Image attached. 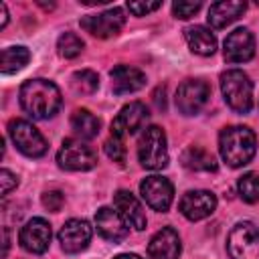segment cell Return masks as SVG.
I'll use <instances>...</instances> for the list:
<instances>
[{
	"label": "cell",
	"instance_id": "cell-26",
	"mask_svg": "<svg viewBox=\"0 0 259 259\" xmlns=\"http://www.w3.org/2000/svg\"><path fill=\"white\" fill-rule=\"evenodd\" d=\"M237 190L245 202H259V174L257 172H247L239 178Z\"/></svg>",
	"mask_w": 259,
	"mask_h": 259
},
{
	"label": "cell",
	"instance_id": "cell-24",
	"mask_svg": "<svg viewBox=\"0 0 259 259\" xmlns=\"http://www.w3.org/2000/svg\"><path fill=\"white\" fill-rule=\"evenodd\" d=\"M30 61V51L26 47H8L0 55V71L4 75L20 71Z\"/></svg>",
	"mask_w": 259,
	"mask_h": 259
},
{
	"label": "cell",
	"instance_id": "cell-22",
	"mask_svg": "<svg viewBox=\"0 0 259 259\" xmlns=\"http://www.w3.org/2000/svg\"><path fill=\"white\" fill-rule=\"evenodd\" d=\"M184 38L192 53L208 57L217 51V38L206 26H190L184 30Z\"/></svg>",
	"mask_w": 259,
	"mask_h": 259
},
{
	"label": "cell",
	"instance_id": "cell-16",
	"mask_svg": "<svg viewBox=\"0 0 259 259\" xmlns=\"http://www.w3.org/2000/svg\"><path fill=\"white\" fill-rule=\"evenodd\" d=\"M95 227L103 239L113 241V243L123 241L130 235V225L123 221V217L117 210L109 206H101L95 212Z\"/></svg>",
	"mask_w": 259,
	"mask_h": 259
},
{
	"label": "cell",
	"instance_id": "cell-1",
	"mask_svg": "<svg viewBox=\"0 0 259 259\" xmlns=\"http://www.w3.org/2000/svg\"><path fill=\"white\" fill-rule=\"evenodd\" d=\"M18 99H20V107L34 119L53 117L61 109V103H63L59 87L47 79L24 81L18 91Z\"/></svg>",
	"mask_w": 259,
	"mask_h": 259
},
{
	"label": "cell",
	"instance_id": "cell-8",
	"mask_svg": "<svg viewBox=\"0 0 259 259\" xmlns=\"http://www.w3.org/2000/svg\"><path fill=\"white\" fill-rule=\"evenodd\" d=\"M210 87L202 79H186L176 89V107L182 115H196L208 101Z\"/></svg>",
	"mask_w": 259,
	"mask_h": 259
},
{
	"label": "cell",
	"instance_id": "cell-37",
	"mask_svg": "<svg viewBox=\"0 0 259 259\" xmlns=\"http://www.w3.org/2000/svg\"><path fill=\"white\" fill-rule=\"evenodd\" d=\"M257 4H259V0H257Z\"/></svg>",
	"mask_w": 259,
	"mask_h": 259
},
{
	"label": "cell",
	"instance_id": "cell-27",
	"mask_svg": "<svg viewBox=\"0 0 259 259\" xmlns=\"http://www.w3.org/2000/svg\"><path fill=\"white\" fill-rule=\"evenodd\" d=\"M57 49L59 55L65 59H75L81 51H83V40L75 34V32H63L57 40Z\"/></svg>",
	"mask_w": 259,
	"mask_h": 259
},
{
	"label": "cell",
	"instance_id": "cell-14",
	"mask_svg": "<svg viewBox=\"0 0 259 259\" xmlns=\"http://www.w3.org/2000/svg\"><path fill=\"white\" fill-rule=\"evenodd\" d=\"M223 55L229 63H245L255 55V38L249 28H235L223 42Z\"/></svg>",
	"mask_w": 259,
	"mask_h": 259
},
{
	"label": "cell",
	"instance_id": "cell-3",
	"mask_svg": "<svg viewBox=\"0 0 259 259\" xmlns=\"http://www.w3.org/2000/svg\"><path fill=\"white\" fill-rule=\"evenodd\" d=\"M221 91L235 113H249L253 107V83L241 69H229L221 75Z\"/></svg>",
	"mask_w": 259,
	"mask_h": 259
},
{
	"label": "cell",
	"instance_id": "cell-10",
	"mask_svg": "<svg viewBox=\"0 0 259 259\" xmlns=\"http://www.w3.org/2000/svg\"><path fill=\"white\" fill-rule=\"evenodd\" d=\"M125 24V16L121 8H109L99 14L83 16L81 18V28L97 38H109L115 36Z\"/></svg>",
	"mask_w": 259,
	"mask_h": 259
},
{
	"label": "cell",
	"instance_id": "cell-4",
	"mask_svg": "<svg viewBox=\"0 0 259 259\" xmlns=\"http://www.w3.org/2000/svg\"><path fill=\"white\" fill-rule=\"evenodd\" d=\"M138 158L148 170H162L168 166V146L162 127L150 125L142 132L138 140Z\"/></svg>",
	"mask_w": 259,
	"mask_h": 259
},
{
	"label": "cell",
	"instance_id": "cell-34",
	"mask_svg": "<svg viewBox=\"0 0 259 259\" xmlns=\"http://www.w3.org/2000/svg\"><path fill=\"white\" fill-rule=\"evenodd\" d=\"M0 14H2V20H0V26L4 28L6 22H8V12H6V4H0Z\"/></svg>",
	"mask_w": 259,
	"mask_h": 259
},
{
	"label": "cell",
	"instance_id": "cell-2",
	"mask_svg": "<svg viewBox=\"0 0 259 259\" xmlns=\"http://www.w3.org/2000/svg\"><path fill=\"white\" fill-rule=\"evenodd\" d=\"M219 152L231 168L249 164L257 152V138L247 125H229L219 134Z\"/></svg>",
	"mask_w": 259,
	"mask_h": 259
},
{
	"label": "cell",
	"instance_id": "cell-25",
	"mask_svg": "<svg viewBox=\"0 0 259 259\" xmlns=\"http://www.w3.org/2000/svg\"><path fill=\"white\" fill-rule=\"evenodd\" d=\"M71 85H73V89H75L77 93L89 95V93H93V91L99 87V77H97L95 71H91V69H83V71L73 73V77H71Z\"/></svg>",
	"mask_w": 259,
	"mask_h": 259
},
{
	"label": "cell",
	"instance_id": "cell-17",
	"mask_svg": "<svg viewBox=\"0 0 259 259\" xmlns=\"http://www.w3.org/2000/svg\"><path fill=\"white\" fill-rule=\"evenodd\" d=\"M182 251L180 237L172 227H162L148 245L150 259H178Z\"/></svg>",
	"mask_w": 259,
	"mask_h": 259
},
{
	"label": "cell",
	"instance_id": "cell-15",
	"mask_svg": "<svg viewBox=\"0 0 259 259\" xmlns=\"http://www.w3.org/2000/svg\"><path fill=\"white\" fill-rule=\"evenodd\" d=\"M178 208L188 221H200L214 212L217 196L210 190H190L180 198Z\"/></svg>",
	"mask_w": 259,
	"mask_h": 259
},
{
	"label": "cell",
	"instance_id": "cell-6",
	"mask_svg": "<svg viewBox=\"0 0 259 259\" xmlns=\"http://www.w3.org/2000/svg\"><path fill=\"white\" fill-rule=\"evenodd\" d=\"M8 134L12 144L18 152L28 158H40L47 154V140L45 136L26 119H12L8 123Z\"/></svg>",
	"mask_w": 259,
	"mask_h": 259
},
{
	"label": "cell",
	"instance_id": "cell-13",
	"mask_svg": "<svg viewBox=\"0 0 259 259\" xmlns=\"http://www.w3.org/2000/svg\"><path fill=\"white\" fill-rule=\"evenodd\" d=\"M18 241H20V245H22L24 251L34 253V255H40L51 245V225L45 219L34 217V219H30L20 229Z\"/></svg>",
	"mask_w": 259,
	"mask_h": 259
},
{
	"label": "cell",
	"instance_id": "cell-35",
	"mask_svg": "<svg viewBox=\"0 0 259 259\" xmlns=\"http://www.w3.org/2000/svg\"><path fill=\"white\" fill-rule=\"evenodd\" d=\"M2 235H4V243H2V245H4V249H2V255H6V253H8V245H10V239H8V229H6V227L2 229Z\"/></svg>",
	"mask_w": 259,
	"mask_h": 259
},
{
	"label": "cell",
	"instance_id": "cell-12",
	"mask_svg": "<svg viewBox=\"0 0 259 259\" xmlns=\"http://www.w3.org/2000/svg\"><path fill=\"white\" fill-rule=\"evenodd\" d=\"M91 225L83 219H69L61 231H59V243H61V249L65 253H81L89 247V241H91Z\"/></svg>",
	"mask_w": 259,
	"mask_h": 259
},
{
	"label": "cell",
	"instance_id": "cell-7",
	"mask_svg": "<svg viewBox=\"0 0 259 259\" xmlns=\"http://www.w3.org/2000/svg\"><path fill=\"white\" fill-rule=\"evenodd\" d=\"M57 164L63 170L83 172V170H91L97 164V156H95L93 148L87 146L85 142H81L77 138H67V140H63V144L57 152Z\"/></svg>",
	"mask_w": 259,
	"mask_h": 259
},
{
	"label": "cell",
	"instance_id": "cell-32",
	"mask_svg": "<svg viewBox=\"0 0 259 259\" xmlns=\"http://www.w3.org/2000/svg\"><path fill=\"white\" fill-rule=\"evenodd\" d=\"M0 184H2V196H6L12 188H16V186H18V178H16L10 170L2 168V170H0Z\"/></svg>",
	"mask_w": 259,
	"mask_h": 259
},
{
	"label": "cell",
	"instance_id": "cell-36",
	"mask_svg": "<svg viewBox=\"0 0 259 259\" xmlns=\"http://www.w3.org/2000/svg\"><path fill=\"white\" fill-rule=\"evenodd\" d=\"M115 259H142L140 255H134V253H123V255H117Z\"/></svg>",
	"mask_w": 259,
	"mask_h": 259
},
{
	"label": "cell",
	"instance_id": "cell-19",
	"mask_svg": "<svg viewBox=\"0 0 259 259\" xmlns=\"http://www.w3.org/2000/svg\"><path fill=\"white\" fill-rule=\"evenodd\" d=\"M111 77V89L115 95H125V93H136L146 85V75L130 65H117L109 73Z\"/></svg>",
	"mask_w": 259,
	"mask_h": 259
},
{
	"label": "cell",
	"instance_id": "cell-11",
	"mask_svg": "<svg viewBox=\"0 0 259 259\" xmlns=\"http://www.w3.org/2000/svg\"><path fill=\"white\" fill-rule=\"evenodd\" d=\"M148 107L142 103V101H132L127 105H123L119 109V113L113 117L111 121V136L115 138H125V136H132L136 134L148 119Z\"/></svg>",
	"mask_w": 259,
	"mask_h": 259
},
{
	"label": "cell",
	"instance_id": "cell-23",
	"mask_svg": "<svg viewBox=\"0 0 259 259\" xmlns=\"http://www.w3.org/2000/svg\"><path fill=\"white\" fill-rule=\"evenodd\" d=\"M71 127L75 130V134H79L85 140H91L99 134L101 121L99 117H95L89 109H75L71 115Z\"/></svg>",
	"mask_w": 259,
	"mask_h": 259
},
{
	"label": "cell",
	"instance_id": "cell-18",
	"mask_svg": "<svg viewBox=\"0 0 259 259\" xmlns=\"http://www.w3.org/2000/svg\"><path fill=\"white\" fill-rule=\"evenodd\" d=\"M113 206L115 210L123 217V221L134 227L136 231H144L146 225H148V219H146V212H144V206L140 204V200L127 192V190H117L113 194Z\"/></svg>",
	"mask_w": 259,
	"mask_h": 259
},
{
	"label": "cell",
	"instance_id": "cell-28",
	"mask_svg": "<svg viewBox=\"0 0 259 259\" xmlns=\"http://www.w3.org/2000/svg\"><path fill=\"white\" fill-rule=\"evenodd\" d=\"M105 154H107L113 162L123 164V162H125V146H123V140L111 136V138L105 142Z\"/></svg>",
	"mask_w": 259,
	"mask_h": 259
},
{
	"label": "cell",
	"instance_id": "cell-29",
	"mask_svg": "<svg viewBox=\"0 0 259 259\" xmlns=\"http://www.w3.org/2000/svg\"><path fill=\"white\" fill-rule=\"evenodd\" d=\"M200 10V2H184V0H178L172 4V14L180 20H186L190 16H194L196 12Z\"/></svg>",
	"mask_w": 259,
	"mask_h": 259
},
{
	"label": "cell",
	"instance_id": "cell-30",
	"mask_svg": "<svg viewBox=\"0 0 259 259\" xmlns=\"http://www.w3.org/2000/svg\"><path fill=\"white\" fill-rule=\"evenodd\" d=\"M40 200H42V206L47 210H51V212H59L63 208V204H65V196L59 190H47Z\"/></svg>",
	"mask_w": 259,
	"mask_h": 259
},
{
	"label": "cell",
	"instance_id": "cell-33",
	"mask_svg": "<svg viewBox=\"0 0 259 259\" xmlns=\"http://www.w3.org/2000/svg\"><path fill=\"white\" fill-rule=\"evenodd\" d=\"M166 95V93H164ZM164 95L160 97V89L154 93V101H156V105H158V109H164L166 107V99H164Z\"/></svg>",
	"mask_w": 259,
	"mask_h": 259
},
{
	"label": "cell",
	"instance_id": "cell-31",
	"mask_svg": "<svg viewBox=\"0 0 259 259\" xmlns=\"http://www.w3.org/2000/svg\"><path fill=\"white\" fill-rule=\"evenodd\" d=\"M162 6V2H127V8L134 16H146L154 10H158Z\"/></svg>",
	"mask_w": 259,
	"mask_h": 259
},
{
	"label": "cell",
	"instance_id": "cell-20",
	"mask_svg": "<svg viewBox=\"0 0 259 259\" xmlns=\"http://www.w3.org/2000/svg\"><path fill=\"white\" fill-rule=\"evenodd\" d=\"M247 10V4L243 0H225V2H214L208 8L206 14V22L210 24V28H225L231 22H235L239 16H243V12Z\"/></svg>",
	"mask_w": 259,
	"mask_h": 259
},
{
	"label": "cell",
	"instance_id": "cell-5",
	"mask_svg": "<svg viewBox=\"0 0 259 259\" xmlns=\"http://www.w3.org/2000/svg\"><path fill=\"white\" fill-rule=\"evenodd\" d=\"M227 253L231 259H259V229L249 223H237L227 237Z\"/></svg>",
	"mask_w": 259,
	"mask_h": 259
},
{
	"label": "cell",
	"instance_id": "cell-21",
	"mask_svg": "<svg viewBox=\"0 0 259 259\" xmlns=\"http://www.w3.org/2000/svg\"><path fill=\"white\" fill-rule=\"evenodd\" d=\"M180 160H182L184 168L194 170V172H217V168H219L214 156L208 150H204L202 146H188L182 152Z\"/></svg>",
	"mask_w": 259,
	"mask_h": 259
},
{
	"label": "cell",
	"instance_id": "cell-9",
	"mask_svg": "<svg viewBox=\"0 0 259 259\" xmlns=\"http://www.w3.org/2000/svg\"><path fill=\"white\" fill-rule=\"evenodd\" d=\"M140 194L146 200V204L158 212H166L174 200V188L172 182L164 176H146L140 182Z\"/></svg>",
	"mask_w": 259,
	"mask_h": 259
}]
</instances>
